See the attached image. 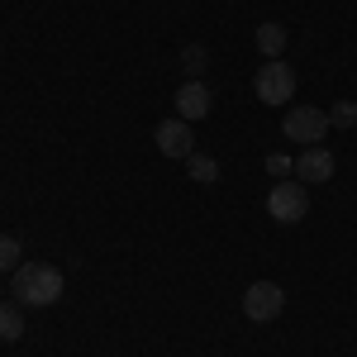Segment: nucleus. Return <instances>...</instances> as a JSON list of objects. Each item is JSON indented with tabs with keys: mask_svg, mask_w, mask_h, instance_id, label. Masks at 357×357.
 <instances>
[{
	"mask_svg": "<svg viewBox=\"0 0 357 357\" xmlns=\"http://www.w3.org/2000/svg\"><path fill=\"white\" fill-rule=\"evenodd\" d=\"M267 215L276 224H301L310 215V186L305 181H276L267 191Z\"/></svg>",
	"mask_w": 357,
	"mask_h": 357,
	"instance_id": "3",
	"label": "nucleus"
},
{
	"mask_svg": "<svg viewBox=\"0 0 357 357\" xmlns=\"http://www.w3.org/2000/svg\"><path fill=\"white\" fill-rule=\"evenodd\" d=\"M172 105H176V119L195 124V119H205V114L215 110V96H210V86H205V82H186L176 96H172Z\"/></svg>",
	"mask_w": 357,
	"mask_h": 357,
	"instance_id": "7",
	"label": "nucleus"
},
{
	"mask_svg": "<svg viewBox=\"0 0 357 357\" xmlns=\"http://www.w3.org/2000/svg\"><path fill=\"white\" fill-rule=\"evenodd\" d=\"M329 124H333V129H353V124H357V105H353V100H338V105L329 110Z\"/></svg>",
	"mask_w": 357,
	"mask_h": 357,
	"instance_id": "13",
	"label": "nucleus"
},
{
	"mask_svg": "<svg viewBox=\"0 0 357 357\" xmlns=\"http://www.w3.org/2000/svg\"><path fill=\"white\" fill-rule=\"evenodd\" d=\"M267 167H272V176H286V172H296V162H291V158H281V153H272V158H267Z\"/></svg>",
	"mask_w": 357,
	"mask_h": 357,
	"instance_id": "15",
	"label": "nucleus"
},
{
	"mask_svg": "<svg viewBox=\"0 0 357 357\" xmlns=\"http://www.w3.org/2000/svg\"><path fill=\"white\" fill-rule=\"evenodd\" d=\"M257 48L267 57H281V48H286V29L281 24H257Z\"/></svg>",
	"mask_w": 357,
	"mask_h": 357,
	"instance_id": "11",
	"label": "nucleus"
},
{
	"mask_svg": "<svg viewBox=\"0 0 357 357\" xmlns=\"http://www.w3.org/2000/svg\"><path fill=\"white\" fill-rule=\"evenodd\" d=\"M153 138H158V153H162V158H181V162H186L195 153V138H191V124H186V119H162Z\"/></svg>",
	"mask_w": 357,
	"mask_h": 357,
	"instance_id": "6",
	"label": "nucleus"
},
{
	"mask_svg": "<svg viewBox=\"0 0 357 357\" xmlns=\"http://www.w3.org/2000/svg\"><path fill=\"white\" fill-rule=\"evenodd\" d=\"M186 172H191V181H200V186H215L220 181V162L205 158V153H191L186 158Z\"/></svg>",
	"mask_w": 357,
	"mask_h": 357,
	"instance_id": "10",
	"label": "nucleus"
},
{
	"mask_svg": "<svg viewBox=\"0 0 357 357\" xmlns=\"http://www.w3.org/2000/svg\"><path fill=\"white\" fill-rule=\"evenodd\" d=\"M15 267H20V238L0 234V272H15Z\"/></svg>",
	"mask_w": 357,
	"mask_h": 357,
	"instance_id": "12",
	"label": "nucleus"
},
{
	"mask_svg": "<svg viewBox=\"0 0 357 357\" xmlns=\"http://www.w3.org/2000/svg\"><path fill=\"white\" fill-rule=\"evenodd\" d=\"M186 72H191V77H200V72H205V48H200V43H191V48H186Z\"/></svg>",
	"mask_w": 357,
	"mask_h": 357,
	"instance_id": "14",
	"label": "nucleus"
},
{
	"mask_svg": "<svg viewBox=\"0 0 357 357\" xmlns=\"http://www.w3.org/2000/svg\"><path fill=\"white\" fill-rule=\"evenodd\" d=\"M333 153L329 148H319V143H314V148H305L301 158H296V176H301V181H319V186H324V181H333Z\"/></svg>",
	"mask_w": 357,
	"mask_h": 357,
	"instance_id": "8",
	"label": "nucleus"
},
{
	"mask_svg": "<svg viewBox=\"0 0 357 357\" xmlns=\"http://www.w3.org/2000/svg\"><path fill=\"white\" fill-rule=\"evenodd\" d=\"M281 129H286L291 143L314 148V143H324V134H329L333 124H329V110H319V105H291L286 119H281Z\"/></svg>",
	"mask_w": 357,
	"mask_h": 357,
	"instance_id": "2",
	"label": "nucleus"
},
{
	"mask_svg": "<svg viewBox=\"0 0 357 357\" xmlns=\"http://www.w3.org/2000/svg\"><path fill=\"white\" fill-rule=\"evenodd\" d=\"M0 338H5V343L24 338V314H20L15 301H0Z\"/></svg>",
	"mask_w": 357,
	"mask_h": 357,
	"instance_id": "9",
	"label": "nucleus"
},
{
	"mask_svg": "<svg viewBox=\"0 0 357 357\" xmlns=\"http://www.w3.org/2000/svg\"><path fill=\"white\" fill-rule=\"evenodd\" d=\"M252 91H257V100H262V105H286V100L296 96V72H291L281 57H267V67H257Z\"/></svg>",
	"mask_w": 357,
	"mask_h": 357,
	"instance_id": "4",
	"label": "nucleus"
},
{
	"mask_svg": "<svg viewBox=\"0 0 357 357\" xmlns=\"http://www.w3.org/2000/svg\"><path fill=\"white\" fill-rule=\"evenodd\" d=\"M286 310V291L276 286V281H252L243 291V314L252 319V324H267V319H276Z\"/></svg>",
	"mask_w": 357,
	"mask_h": 357,
	"instance_id": "5",
	"label": "nucleus"
},
{
	"mask_svg": "<svg viewBox=\"0 0 357 357\" xmlns=\"http://www.w3.org/2000/svg\"><path fill=\"white\" fill-rule=\"evenodd\" d=\"M62 301V272L53 262H20L15 267V305H57Z\"/></svg>",
	"mask_w": 357,
	"mask_h": 357,
	"instance_id": "1",
	"label": "nucleus"
}]
</instances>
